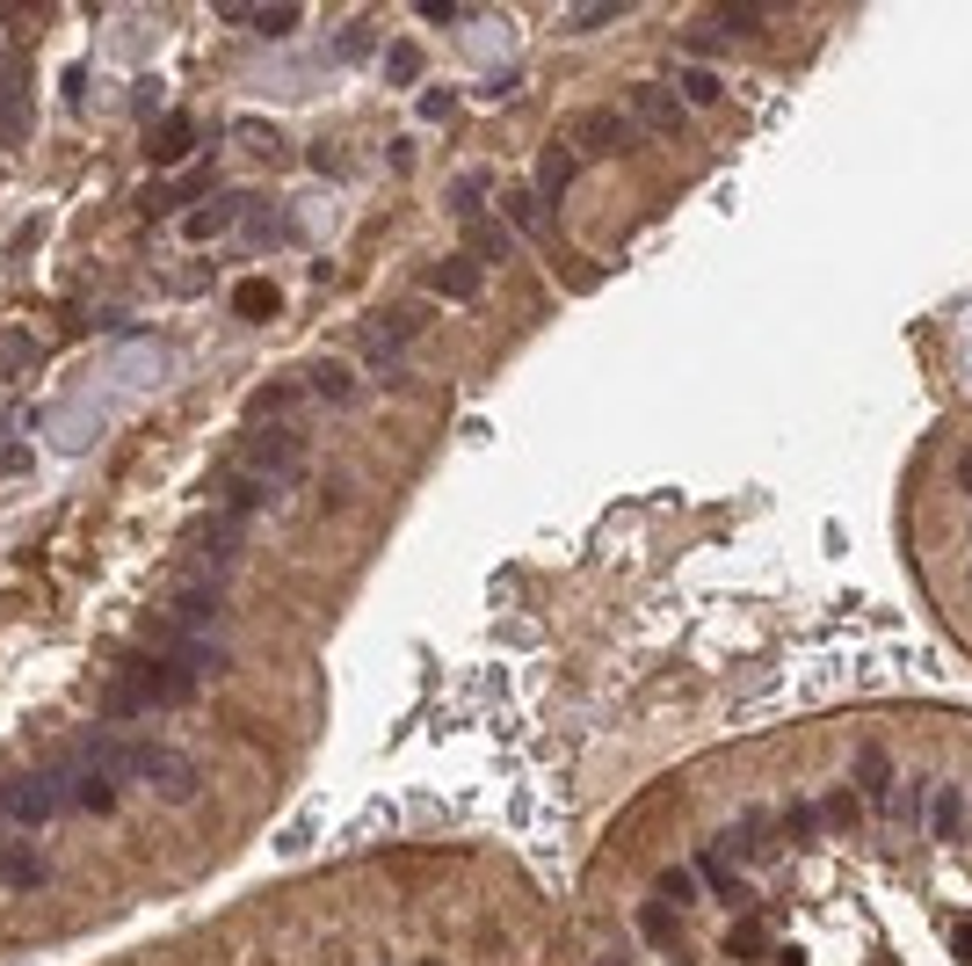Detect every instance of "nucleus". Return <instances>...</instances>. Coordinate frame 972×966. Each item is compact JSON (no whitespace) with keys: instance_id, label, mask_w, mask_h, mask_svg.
Here are the masks:
<instances>
[{"instance_id":"1","label":"nucleus","mask_w":972,"mask_h":966,"mask_svg":"<svg viewBox=\"0 0 972 966\" xmlns=\"http://www.w3.org/2000/svg\"><path fill=\"white\" fill-rule=\"evenodd\" d=\"M196 698V676L182 662H168V654H145V662H131L117 676V690H109V705L117 712H168V705H190Z\"/></svg>"},{"instance_id":"2","label":"nucleus","mask_w":972,"mask_h":966,"mask_svg":"<svg viewBox=\"0 0 972 966\" xmlns=\"http://www.w3.org/2000/svg\"><path fill=\"white\" fill-rule=\"evenodd\" d=\"M0 814H8V822H22V828H36V822H52V814H66V777H58V771L8 777V785H0Z\"/></svg>"},{"instance_id":"3","label":"nucleus","mask_w":972,"mask_h":966,"mask_svg":"<svg viewBox=\"0 0 972 966\" xmlns=\"http://www.w3.org/2000/svg\"><path fill=\"white\" fill-rule=\"evenodd\" d=\"M247 465H255L261 480H291L298 465H305V437H298L291 422H255V437H247Z\"/></svg>"},{"instance_id":"4","label":"nucleus","mask_w":972,"mask_h":966,"mask_svg":"<svg viewBox=\"0 0 972 966\" xmlns=\"http://www.w3.org/2000/svg\"><path fill=\"white\" fill-rule=\"evenodd\" d=\"M777 850V828H769V814H741V822L719 836L712 850H704V865H719V872H733L741 858H769Z\"/></svg>"},{"instance_id":"5","label":"nucleus","mask_w":972,"mask_h":966,"mask_svg":"<svg viewBox=\"0 0 972 966\" xmlns=\"http://www.w3.org/2000/svg\"><path fill=\"white\" fill-rule=\"evenodd\" d=\"M414 334H421V305H385V313H370V320H364V350L378 356L385 371H392Z\"/></svg>"},{"instance_id":"6","label":"nucleus","mask_w":972,"mask_h":966,"mask_svg":"<svg viewBox=\"0 0 972 966\" xmlns=\"http://www.w3.org/2000/svg\"><path fill=\"white\" fill-rule=\"evenodd\" d=\"M30 139V66L22 58H0V146Z\"/></svg>"},{"instance_id":"7","label":"nucleus","mask_w":972,"mask_h":966,"mask_svg":"<svg viewBox=\"0 0 972 966\" xmlns=\"http://www.w3.org/2000/svg\"><path fill=\"white\" fill-rule=\"evenodd\" d=\"M247 204L240 190H218V196H204V204H190V218H182V233L190 240H218V233H233V226H247Z\"/></svg>"},{"instance_id":"8","label":"nucleus","mask_w":972,"mask_h":966,"mask_svg":"<svg viewBox=\"0 0 972 966\" xmlns=\"http://www.w3.org/2000/svg\"><path fill=\"white\" fill-rule=\"evenodd\" d=\"M240 545H247V530H240V516H210L204 530H196V567H204V581H218L233 560H240Z\"/></svg>"},{"instance_id":"9","label":"nucleus","mask_w":972,"mask_h":966,"mask_svg":"<svg viewBox=\"0 0 972 966\" xmlns=\"http://www.w3.org/2000/svg\"><path fill=\"white\" fill-rule=\"evenodd\" d=\"M573 139H581V153H625V146H631V124L617 117V109H588V117L573 124Z\"/></svg>"},{"instance_id":"10","label":"nucleus","mask_w":972,"mask_h":966,"mask_svg":"<svg viewBox=\"0 0 972 966\" xmlns=\"http://www.w3.org/2000/svg\"><path fill=\"white\" fill-rule=\"evenodd\" d=\"M631 109H639V124H654V131H682V95L660 88V80H639V88H631Z\"/></svg>"},{"instance_id":"11","label":"nucleus","mask_w":972,"mask_h":966,"mask_svg":"<svg viewBox=\"0 0 972 966\" xmlns=\"http://www.w3.org/2000/svg\"><path fill=\"white\" fill-rule=\"evenodd\" d=\"M168 618L182 625V633H196V625H218V581H196V589H182V597L168 603Z\"/></svg>"},{"instance_id":"12","label":"nucleus","mask_w":972,"mask_h":966,"mask_svg":"<svg viewBox=\"0 0 972 966\" xmlns=\"http://www.w3.org/2000/svg\"><path fill=\"white\" fill-rule=\"evenodd\" d=\"M573 182V146H544L538 153V204H559Z\"/></svg>"},{"instance_id":"13","label":"nucleus","mask_w":972,"mask_h":966,"mask_svg":"<svg viewBox=\"0 0 972 966\" xmlns=\"http://www.w3.org/2000/svg\"><path fill=\"white\" fill-rule=\"evenodd\" d=\"M429 283L443 291V299H479V262L472 255H451V262H435Z\"/></svg>"},{"instance_id":"14","label":"nucleus","mask_w":972,"mask_h":966,"mask_svg":"<svg viewBox=\"0 0 972 966\" xmlns=\"http://www.w3.org/2000/svg\"><path fill=\"white\" fill-rule=\"evenodd\" d=\"M305 393H320L327 407H348V400H356V371H348V364H313V371H305Z\"/></svg>"},{"instance_id":"15","label":"nucleus","mask_w":972,"mask_h":966,"mask_svg":"<svg viewBox=\"0 0 972 966\" xmlns=\"http://www.w3.org/2000/svg\"><path fill=\"white\" fill-rule=\"evenodd\" d=\"M508 240H516V233H508L501 218H472V226H465V255H472V262H501Z\"/></svg>"},{"instance_id":"16","label":"nucleus","mask_w":972,"mask_h":966,"mask_svg":"<svg viewBox=\"0 0 972 966\" xmlns=\"http://www.w3.org/2000/svg\"><path fill=\"white\" fill-rule=\"evenodd\" d=\"M190 146H196V117H168V124L153 131V160H160V168H174Z\"/></svg>"},{"instance_id":"17","label":"nucleus","mask_w":972,"mask_h":966,"mask_svg":"<svg viewBox=\"0 0 972 966\" xmlns=\"http://www.w3.org/2000/svg\"><path fill=\"white\" fill-rule=\"evenodd\" d=\"M168 662H182L190 676H204V668H226V654L210 647V640H196V633H174L168 640Z\"/></svg>"},{"instance_id":"18","label":"nucleus","mask_w":972,"mask_h":966,"mask_svg":"<svg viewBox=\"0 0 972 966\" xmlns=\"http://www.w3.org/2000/svg\"><path fill=\"white\" fill-rule=\"evenodd\" d=\"M929 836H943V844H958V836H965V799H958L951 785L929 799Z\"/></svg>"},{"instance_id":"19","label":"nucleus","mask_w":972,"mask_h":966,"mask_svg":"<svg viewBox=\"0 0 972 966\" xmlns=\"http://www.w3.org/2000/svg\"><path fill=\"white\" fill-rule=\"evenodd\" d=\"M277 283H261V277H247L240 283V291H233V313H240V320H277Z\"/></svg>"},{"instance_id":"20","label":"nucleus","mask_w":972,"mask_h":966,"mask_svg":"<svg viewBox=\"0 0 972 966\" xmlns=\"http://www.w3.org/2000/svg\"><path fill=\"white\" fill-rule=\"evenodd\" d=\"M298 386H305V378H269V386H261V393H255V422H277L283 407H291V400H298Z\"/></svg>"},{"instance_id":"21","label":"nucleus","mask_w":972,"mask_h":966,"mask_svg":"<svg viewBox=\"0 0 972 966\" xmlns=\"http://www.w3.org/2000/svg\"><path fill=\"white\" fill-rule=\"evenodd\" d=\"M719 95H726V88H719L712 66H690V73H682V103H690V109H712Z\"/></svg>"},{"instance_id":"22","label":"nucleus","mask_w":972,"mask_h":966,"mask_svg":"<svg viewBox=\"0 0 972 966\" xmlns=\"http://www.w3.org/2000/svg\"><path fill=\"white\" fill-rule=\"evenodd\" d=\"M233 22H255L261 36H291L298 30V8H261V15H247V8H226Z\"/></svg>"},{"instance_id":"23","label":"nucleus","mask_w":972,"mask_h":966,"mask_svg":"<svg viewBox=\"0 0 972 966\" xmlns=\"http://www.w3.org/2000/svg\"><path fill=\"white\" fill-rule=\"evenodd\" d=\"M334 52H342L348 66H356V58H364V52H378V22H348V30L334 36Z\"/></svg>"},{"instance_id":"24","label":"nucleus","mask_w":972,"mask_h":966,"mask_svg":"<svg viewBox=\"0 0 972 966\" xmlns=\"http://www.w3.org/2000/svg\"><path fill=\"white\" fill-rule=\"evenodd\" d=\"M190 196H204V175H182V182H160L153 196H145V204H153V212H174V204H190Z\"/></svg>"},{"instance_id":"25","label":"nucleus","mask_w":972,"mask_h":966,"mask_svg":"<svg viewBox=\"0 0 972 966\" xmlns=\"http://www.w3.org/2000/svg\"><path fill=\"white\" fill-rule=\"evenodd\" d=\"M856 792H893V763H886L878 749L856 755Z\"/></svg>"},{"instance_id":"26","label":"nucleus","mask_w":972,"mask_h":966,"mask_svg":"<svg viewBox=\"0 0 972 966\" xmlns=\"http://www.w3.org/2000/svg\"><path fill=\"white\" fill-rule=\"evenodd\" d=\"M820 822H828V828H856V822H864L856 792H828V799H820Z\"/></svg>"},{"instance_id":"27","label":"nucleus","mask_w":972,"mask_h":966,"mask_svg":"<svg viewBox=\"0 0 972 966\" xmlns=\"http://www.w3.org/2000/svg\"><path fill=\"white\" fill-rule=\"evenodd\" d=\"M0 879H8V887H44V865H36L30 850H8V858H0Z\"/></svg>"},{"instance_id":"28","label":"nucleus","mask_w":972,"mask_h":966,"mask_svg":"<svg viewBox=\"0 0 972 966\" xmlns=\"http://www.w3.org/2000/svg\"><path fill=\"white\" fill-rule=\"evenodd\" d=\"M479 204H486V182H479V175H457V182H451V212H457V218H479Z\"/></svg>"},{"instance_id":"29","label":"nucleus","mask_w":972,"mask_h":966,"mask_svg":"<svg viewBox=\"0 0 972 966\" xmlns=\"http://www.w3.org/2000/svg\"><path fill=\"white\" fill-rule=\"evenodd\" d=\"M385 73H392L400 88H414V80H421V52H414V44H392V52H385Z\"/></svg>"},{"instance_id":"30","label":"nucleus","mask_w":972,"mask_h":966,"mask_svg":"<svg viewBox=\"0 0 972 966\" xmlns=\"http://www.w3.org/2000/svg\"><path fill=\"white\" fill-rule=\"evenodd\" d=\"M712 30H719V36H726V30H733V36L763 30V8H719V15H712Z\"/></svg>"},{"instance_id":"31","label":"nucleus","mask_w":972,"mask_h":966,"mask_svg":"<svg viewBox=\"0 0 972 966\" xmlns=\"http://www.w3.org/2000/svg\"><path fill=\"white\" fill-rule=\"evenodd\" d=\"M508 226H522V233L538 226V190H516V196H508Z\"/></svg>"},{"instance_id":"32","label":"nucleus","mask_w":972,"mask_h":966,"mask_svg":"<svg viewBox=\"0 0 972 966\" xmlns=\"http://www.w3.org/2000/svg\"><path fill=\"white\" fill-rule=\"evenodd\" d=\"M240 146H255V153H283V139L269 131V124H240Z\"/></svg>"},{"instance_id":"33","label":"nucleus","mask_w":972,"mask_h":966,"mask_svg":"<svg viewBox=\"0 0 972 966\" xmlns=\"http://www.w3.org/2000/svg\"><path fill=\"white\" fill-rule=\"evenodd\" d=\"M247 240L277 247V240H283V233H277V212H247Z\"/></svg>"},{"instance_id":"34","label":"nucleus","mask_w":972,"mask_h":966,"mask_svg":"<svg viewBox=\"0 0 972 966\" xmlns=\"http://www.w3.org/2000/svg\"><path fill=\"white\" fill-rule=\"evenodd\" d=\"M451 109H457L451 88H421V117H451Z\"/></svg>"},{"instance_id":"35","label":"nucleus","mask_w":972,"mask_h":966,"mask_svg":"<svg viewBox=\"0 0 972 966\" xmlns=\"http://www.w3.org/2000/svg\"><path fill=\"white\" fill-rule=\"evenodd\" d=\"M0 364H8V371H30V364H36V342H30V334H15V342H8V356H0Z\"/></svg>"},{"instance_id":"36","label":"nucleus","mask_w":972,"mask_h":966,"mask_svg":"<svg viewBox=\"0 0 972 966\" xmlns=\"http://www.w3.org/2000/svg\"><path fill=\"white\" fill-rule=\"evenodd\" d=\"M646 937H660V945H676V915H660V909H646Z\"/></svg>"},{"instance_id":"37","label":"nucleus","mask_w":972,"mask_h":966,"mask_svg":"<svg viewBox=\"0 0 972 966\" xmlns=\"http://www.w3.org/2000/svg\"><path fill=\"white\" fill-rule=\"evenodd\" d=\"M421 22H465V8H451V0H421Z\"/></svg>"},{"instance_id":"38","label":"nucleus","mask_w":972,"mask_h":966,"mask_svg":"<svg viewBox=\"0 0 972 966\" xmlns=\"http://www.w3.org/2000/svg\"><path fill=\"white\" fill-rule=\"evenodd\" d=\"M820 828V807H791V836H813Z\"/></svg>"},{"instance_id":"39","label":"nucleus","mask_w":972,"mask_h":966,"mask_svg":"<svg viewBox=\"0 0 972 966\" xmlns=\"http://www.w3.org/2000/svg\"><path fill=\"white\" fill-rule=\"evenodd\" d=\"M22 465H30V451L22 443H0V473H22Z\"/></svg>"},{"instance_id":"40","label":"nucleus","mask_w":972,"mask_h":966,"mask_svg":"<svg viewBox=\"0 0 972 966\" xmlns=\"http://www.w3.org/2000/svg\"><path fill=\"white\" fill-rule=\"evenodd\" d=\"M951 945H958V952H965V959H972V915H958V923H951Z\"/></svg>"},{"instance_id":"41","label":"nucleus","mask_w":972,"mask_h":966,"mask_svg":"<svg viewBox=\"0 0 972 966\" xmlns=\"http://www.w3.org/2000/svg\"><path fill=\"white\" fill-rule=\"evenodd\" d=\"M958 487H965V494H972V451H965V458H958Z\"/></svg>"}]
</instances>
